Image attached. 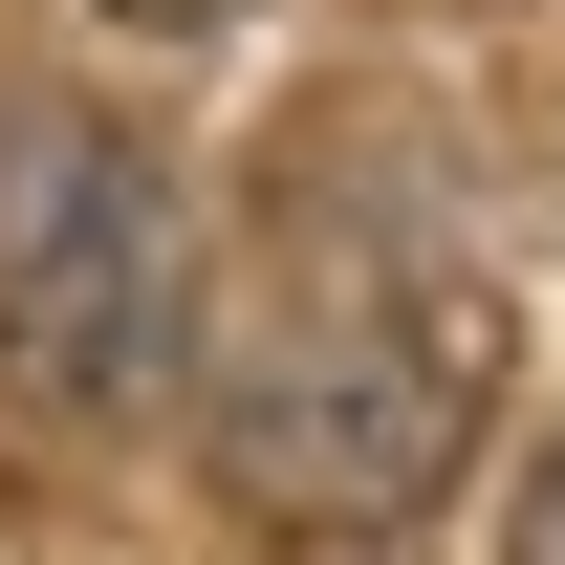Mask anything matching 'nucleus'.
I'll return each mask as SVG.
<instances>
[{
  "label": "nucleus",
  "instance_id": "20e7f679",
  "mask_svg": "<svg viewBox=\"0 0 565 565\" xmlns=\"http://www.w3.org/2000/svg\"><path fill=\"white\" fill-rule=\"evenodd\" d=\"M109 22H152V44H196V22H239V0H109Z\"/></svg>",
  "mask_w": 565,
  "mask_h": 565
},
{
  "label": "nucleus",
  "instance_id": "f257e3e1",
  "mask_svg": "<svg viewBox=\"0 0 565 565\" xmlns=\"http://www.w3.org/2000/svg\"><path fill=\"white\" fill-rule=\"evenodd\" d=\"M479 414H500V305L435 262L414 217L282 196L262 305H239L217 370H196L217 500H262V522H414V500H457Z\"/></svg>",
  "mask_w": 565,
  "mask_h": 565
},
{
  "label": "nucleus",
  "instance_id": "f03ea898",
  "mask_svg": "<svg viewBox=\"0 0 565 565\" xmlns=\"http://www.w3.org/2000/svg\"><path fill=\"white\" fill-rule=\"evenodd\" d=\"M0 370L44 414H131L174 370V196L109 109H22L0 131Z\"/></svg>",
  "mask_w": 565,
  "mask_h": 565
},
{
  "label": "nucleus",
  "instance_id": "7ed1b4c3",
  "mask_svg": "<svg viewBox=\"0 0 565 565\" xmlns=\"http://www.w3.org/2000/svg\"><path fill=\"white\" fill-rule=\"evenodd\" d=\"M500 565H565V457H544L522 500H500Z\"/></svg>",
  "mask_w": 565,
  "mask_h": 565
}]
</instances>
